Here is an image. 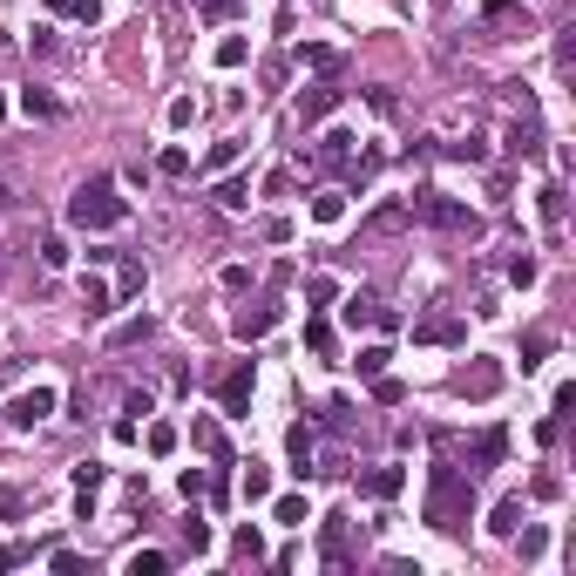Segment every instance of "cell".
<instances>
[{
	"label": "cell",
	"mask_w": 576,
	"mask_h": 576,
	"mask_svg": "<svg viewBox=\"0 0 576 576\" xmlns=\"http://www.w3.org/2000/svg\"><path fill=\"white\" fill-rule=\"evenodd\" d=\"M468 455H475V468H502V455H509V427H481Z\"/></svg>",
	"instance_id": "14"
},
{
	"label": "cell",
	"mask_w": 576,
	"mask_h": 576,
	"mask_svg": "<svg viewBox=\"0 0 576 576\" xmlns=\"http://www.w3.org/2000/svg\"><path fill=\"white\" fill-rule=\"evenodd\" d=\"M191 441H197V455H204V461H217V468L230 461V441H224V427H217L211 414H197V421H191Z\"/></svg>",
	"instance_id": "12"
},
{
	"label": "cell",
	"mask_w": 576,
	"mask_h": 576,
	"mask_svg": "<svg viewBox=\"0 0 576 576\" xmlns=\"http://www.w3.org/2000/svg\"><path fill=\"white\" fill-rule=\"evenodd\" d=\"M163 570H170L163 549H136V557H129V576H163Z\"/></svg>",
	"instance_id": "28"
},
{
	"label": "cell",
	"mask_w": 576,
	"mask_h": 576,
	"mask_svg": "<svg viewBox=\"0 0 576 576\" xmlns=\"http://www.w3.org/2000/svg\"><path fill=\"white\" fill-rule=\"evenodd\" d=\"M441 156H455V163H488V150H481L475 136H468V143H441Z\"/></svg>",
	"instance_id": "33"
},
{
	"label": "cell",
	"mask_w": 576,
	"mask_h": 576,
	"mask_svg": "<svg viewBox=\"0 0 576 576\" xmlns=\"http://www.w3.org/2000/svg\"><path fill=\"white\" fill-rule=\"evenodd\" d=\"M251 386H258V366L237 360L224 380H217V407H224V414H245V407H251Z\"/></svg>",
	"instance_id": "5"
},
{
	"label": "cell",
	"mask_w": 576,
	"mask_h": 576,
	"mask_svg": "<svg viewBox=\"0 0 576 576\" xmlns=\"http://www.w3.org/2000/svg\"><path fill=\"white\" fill-rule=\"evenodd\" d=\"M237 488H245V502H265L271 495V468L265 461H245V481H237Z\"/></svg>",
	"instance_id": "21"
},
{
	"label": "cell",
	"mask_w": 576,
	"mask_h": 576,
	"mask_svg": "<svg viewBox=\"0 0 576 576\" xmlns=\"http://www.w3.org/2000/svg\"><path fill=\"white\" fill-rule=\"evenodd\" d=\"M129 217V197H115V176H89L68 197V230H115Z\"/></svg>",
	"instance_id": "2"
},
{
	"label": "cell",
	"mask_w": 576,
	"mask_h": 576,
	"mask_svg": "<svg viewBox=\"0 0 576 576\" xmlns=\"http://www.w3.org/2000/svg\"><path fill=\"white\" fill-rule=\"evenodd\" d=\"M68 258H75V251H68V237H48V245H41V265H48V271H61Z\"/></svg>",
	"instance_id": "37"
},
{
	"label": "cell",
	"mask_w": 576,
	"mask_h": 576,
	"mask_svg": "<svg viewBox=\"0 0 576 576\" xmlns=\"http://www.w3.org/2000/svg\"><path fill=\"white\" fill-rule=\"evenodd\" d=\"M48 7H68V0H48Z\"/></svg>",
	"instance_id": "52"
},
{
	"label": "cell",
	"mask_w": 576,
	"mask_h": 576,
	"mask_svg": "<svg viewBox=\"0 0 576 576\" xmlns=\"http://www.w3.org/2000/svg\"><path fill=\"white\" fill-rule=\"evenodd\" d=\"M339 96H346V89H332V75H319L306 96H299V122H306V129H312V122H326V115L339 109Z\"/></svg>",
	"instance_id": "8"
},
{
	"label": "cell",
	"mask_w": 576,
	"mask_h": 576,
	"mask_svg": "<svg viewBox=\"0 0 576 576\" xmlns=\"http://www.w3.org/2000/svg\"><path fill=\"white\" fill-rule=\"evenodd\" d=\"M237 557H265V536H258L251 522H245V529H237Z\"/></svg>",
	"instance_id": "44"
},
{
	"label": "cell",
	"mask_w": 576,
	"mask_h": 576,
	"mask_svg": "<svg viewBox=\"0 0 576 576\" xmlns=\"http://www.w3.org/2000/svg\"><path fill=\"white\" fill-rule=\"evenodd\" d=\"M230 163H237V143H217V150H211V163H204V170H230Z\"/></svg>",
	"instance_id": "49"
},
{
	"label": "cell",
	"mask_w": 576,
	"mask_h": 576,
	"mask_svg": "<svg viewBox=\"0 0 576 576\" xmlns=\"http://www.w3.org/2000/svg\"><path fill=\"white\" fill-rule=\"evenodd\" d=\"M366 386H373V401H380V407H401V401H407V386L386 380V373H380V380H366Z\"/></svg>",
	"instance_id": "35"
},
{
	"label": "cell",
	"mask_w": 576,
	"mask_h": 576,
	"mask_svg": "<svg viewBox=\"0 0 576 576\" xmlns=\"http://www.w3.org/2000/svg\"><path fill=\"white\" fill-rule=\"evenodd\" d=\"M414 339H421V346H461V339H468V319L434 312V319H421V326H414Z\"/></svg>",
	"instance_id": "11"
},
{
	"label": "cell",
	"mask_w": 576,
	"mask_h": 576,
	"mask_svg": "<svg viewBox=\"0 0 576 576\" xmlns=\"http://www.w3.org/2000/svg\"><path fill=\"white\" fill-rule=\"evenodd\" d=\"M285 455H292V475L306 481L312 468H319V434H312L306 421H299V427H285Z\"/></svg>",
	"instance_id": "10"
},
{
	"label": "cell",
	"mask_w": 576,
	"mask_h": 576,
	"mask_svg": "<svg viewBox=\"0 0 576 576\" xmlns=\"http://www.w3.org/2000/svg\"><path fill=\"white\" fill-rule=\"evenodd\" d=\"M0 516H7V522L27 516V488H0Z\"/></svg>",
	"instance_id": "39"
},
{
	"label": "cell",
	"mask_w": 576,
	"mask_h": 576,
	"mask_svg": "<svg viewBox=\"0 0 576 576\" xmlns=\"http://www.w3.org/2000/svg\"><path fill=\"white\" fill-rule=\"evenodd\" d=\"M191 7H197L204 20H230V14H237V0H191Z\"/></svg>",
	"instance_id": "40"
},
{
	"label": "cell",
	"mask_w": 576,
	"mask_h": 576,
	"mask_svg": "<svg viewBox=\"0 0 576 576\" xmlns=\"http://www.w3.org/2000/svg\"><path fill=\"white\" fill-rule=\"evenodd\" d=\"M386 360H393V346H360V360H353V366H360V380H380Z\"/></svg>",
	"instance_id": "24"
},
{
	"label": "cell",
	"mask_w": 576,
	"mask_h": 576,
	"mask_svg": "<svg viewBox=\"0 0 576 576\" xmlns=\"http://www.w3.org/2000/svg\"><path fill=\"white\" fill-rule=\"evenodd\" d=\"M271 326H278V306H245L237 319H230V332H237V339H265Z\"/></svg>",
	"instance_id": "13"
},
{
	"label": "cell",
	"mask_w": 576,
	"mask_h": 576,
	"mask_svg": "<svg viewBox=\"0 0 576 576\" xmlns=\"http://www.w3.org/2000/svg\"><path fill=\"white\" fill-rule=\"evenodd\" d=\"M0 115H7V96H0Z\"/></svg>",
	"instance_id": "53"
},
{
	"label": "cell",
	"mask_w": 576,
	"mask_h": 576,
	"mask_svg": "<svg viewBox=\"0 0 576 576\" xmlns=\"http://www.w3.org/2000/svg\"><path fill=\"white\" fill-rule=\"evenodd\" d=\"M495 536H516L522 529V502H495V522H488Z\"/></svg>",
	"instance_id": "30"
},
{
	"label": "cell",
	"mask_w": 576,
	"mask_h": 576,
	"mask_svg": "<svg viewBox=\"0 0 576 576\" xmlns=\"http://www.w3.org/2000/svg\"><path fill=\"white\" fill-rule=\"evenodd\" d=\"M82 306H89V319H109V312H115V292L102 285V278H82Z\"/></svg>",
	"instance_id": "17"
},
{
	"label": "cell",
	"mask_w": 576,
	"mask_h": 576,
	"mask_svg": "<svg viewBox=\"0 0 576 576\" xmlns=\"http://www.w3.org/2000/svg\"><path fill=\"white\" fill-rule=\"evenodd\" d=\"M217 204H224V211H245L251 204V176H224V183H217Z\"/></svg>",
	"instance_id": "23"
},
{
	"label": "cell",
	"mask_w": 576,
	"mask_h": 576,
	"mask_svg": "<svg viewBox=\"0 0 576 576\" xmlns=\"http://www.w3.org/2000/svg\"><path fill=\"white\" fill-rule=\"evenodd\" d=\"M401 224H414V217H407V204H380V211L366 217V230H373V237H380V230H401Z\"/></svg>",
	"instance_id": "25"
},
{
	"label": "cell",
	"mask_w": 576,
	"mask_h": 576,
	"mask_svg": "<svg viewBox=\"0 0 576 576\" xmlns=\"http://www.w3.org/2000/svg\"><path fill=\"white\" fill-rule=\"evenodd\" d=\"M306 353H319V360L332 353V326L326 319H306Z\"/></svg>",
	"instance_id": "31"
},
{
	"label": "cell",
	"mask_w": 576,
	"mask_h": 576,
	"mask_svg": "<svg viewBox=\"0 0 576 576\" xmlns=\"http://www.w3.org/2000/svg\"><path fill=\"white\" fill-rule=\"evenodd\" d=\"M373 312H380V299H373V292H353V299L339 306V319H346L353 332H360V326H373Z\"/></svg>",
	"instance_id": "15"
},
{
	"label": "cell",
	"mask_w": 576,
	"mask_h": 576,
	"mask_svg": "<svg viewBox=\"0 0 576 576\" xmlns=\"http://www.w3.org/2000/svg\"><path fill=\"white\" fill-rule=\"evenodd\" d=\"M75 488H89V495L102 488V468H96V461H82V468H75Z\"/></svg>",
	"instance_id": "47"
},
{
	"label": "cell",
	"mask_w": 576,
	"mask_h": 576,
	"mask_svg": "<svg viewBox=\"0 0 576 576\" xmlns=\"http://www.w3.org/2000/svg\"><path fill=\"white\" fill-rule=\"evenodd\" d=\"M401 488H407V468H401V461H380V468H366V475H360V495H373V502H393Z\"/></svg>",
	"instance_id": "9"
},
{
	"label": "cell",
	"mask_w": 576,
	"mask_h": 576,
	"mask_svg": "<svg viewBox=\"0 0 576 576\" xmlns=\"http://www.w3.org/2000/svg\"><path fill=\"white\" fill-rule=\"evenodd\" d=\"M20 115H41V122H55L61 102L48 96V89H35V82H27V89H20Z\"/></svg>",
	"instance_id": "16"
},
{
	"label": "cell",
	"mask_w": 576,
	"mask_h": 576,
	"mask_svg": "<svg viewBox=\"0 0 576 576\" xmlns=\"http://www.w3.org/2000/svg\"><path fill=\"white\" fill-rule=\"evenodd\" d=\"M191 122H197V102L176 96V102H170V129H191Z\"/></svg>",
	"instance_id": "42"
},
{
	"label": "cell",
	"mask_w": 576,
	"mask_h": 576,
	"mask_svg": "<svg viewBox=\"0 0 576 576\" xmlns=\"http://www.w3.org/2000/svg\"><path fill=\"white\" fill-rule=\"evenodd\" d=\"M312 217H319V224H339L346 217V191H319L312 197Z\"/></svg>",
	"instance_id": "26"
},
{
	"label": "cell",
	"mask_w": 576,
	"mask_h": 576,
	"mask_svg": "<svg viewBox=\"0 0 576 576\" xmlns=\"http://www.w3.org/2000/svg\"><path fill=\"white\" fill-rule=\"evenodd\" d=\"M245 55H251L245 35H224V41H217V68H245Z\"/></svg>",
	"instance_id": "29"
},
{
	"label": "cell",
	"mask_w": 576,
	"mask_h": 576,
	"mask_svg": "<svg viewBox=\"0 0 576 576\" xmlns=\"http://www.w3.org/2000/svg\"><path fill=\"white\" fill-rule=\"evenodd\" d=\"M306 299H312V306H332V299H339V285H332V278H306Z\"/></svg>",
	"instance_id": "41"
},
{
	"label": "cell",
	"mask_w": 576,
	"mask_h": 576,
	"mask_svg": "<svg viewBox=\"0 0 576 576\" xmlns=\"http://www.w3.org/2000/svg\"><path fill=\"white\" fill-rule=\"evenodd\" d=\"M319 557H326V570H346V563H353V529H346V516L319 522Z\"/></svg>",
	"instance_id": "6"
},
{
	"label": "cell",
	"mask_w": 576,
	"mask_h": 576,
	"mask_svg": "<svg viewBox=\"0 0 576 576\" xmlns=\"http://www.w3.org/2000/svg\"><path fill=\"white\" fill-rule=\"evenodd\" d=\"M441 536H455V529H468V516H475V481L461 475L455 461H434V475H427V509H421Z\"/></svg>",
	"instance_id": "1"
},
{
	"label": "cell",
	"mask_w": 576,
	"mask_h": 576,
	"mask_svg": "<svg viewBox=\"0 0 576 576\" xmlns=\"http://www.w3.org/2000/svg\"><path fill=\"white\" fill-rule=\"evenodd\" d=\"M20 563H35V549H27V542H0V576L20 570Z\"/></svg>",
	"instance_id": "36"
},
{
	"label": "cell",
	"mask_w": 576,
	"mask_h": 576,
	"mask_svg": "<svg viewBox=\"0 0 576 576\" xmlns=\"http://www.w3.org/2000/svg\"><path fill=\"white\" fill-rule=\"evenodd\" d=\"M509 278L516 285H536V258H509Z\"/></svg>",
	"instance_id": "46"
},
{
	"label": "cell",
	"mask_w": 576,
	"mask_h": 576,
	"mask_svg": "<svg viewBox=\"0 0 576 576\" xmlns=\"http://www.w3.org/2000/svg\"><path fill=\"white\" fill-rule=\"evenodd\" d=\"M299 61H306L312 75H339L346 61H339V48H299Z\"/></svg>",
	"instance_id": "22"
},
{
	"label": "cell",
	"mask_w": 576,
	"mask_h": 576,
	"mask_svg": "<svg viewBox=\"0 0 576 576\" xmlns=\"http://www.w3.org/2000/svg\"><path fill=\"white\" fill-rule=\"evenodd\" d=\"M0 204H14V183H7V176H0Z\"/></svg>",
	"instance_id": "51"
},
{
	"label": "cell",
	"mask_w": 576,
	"mask_h": 576,
	"mask_svg": "<svg viewBox=\"0 0 576 576\" xmlns=\"http://www.w3.org/2000/svg\"><path fill=\"white\" fill-rule=\"evenodd\" d=\"M143 441H150V455H170V448H176V427H170V421H156Z\"/></svg>",
	"instance_id": "38"
},
{
	"label": "cell",
	"mask_w": 576,
	"mask_h": 576,
	"mask_svg": "<svg viewBox=\"0 0 576 576\" xmlns=\"http://www.w3.org/2000/svg\"><path fill=\"white\" fill-rule=\"evenodd\" d=\"M156 170H163V176H191V150H176V143H170V150L156 156Z\"/></svg>",
	"instance_id": "32"
},
{
	"label": "cell",
	"mask_w": 576,
	"mask_h": 576,
	"mask_svg": "<svg viewBox=\"0 0 576 576\" xmlns=\"http://www.w3.org/2000/svg\"><path fill=\"white\" fill-rule=\"evenodd\" d=\"M68 14H75V20H89V27H96V20H102V0H68Z\"/></svg>",
	"instance_id": "48"
},
{
	"label": "cell",
	"mask_w": 576,
	"mask_h": 576,
	"mask_svg": "<svg viewBox=\"0 0 576 576\" xmlns=\"http://www.w3.org/2000/svg\"><path fill=\"white\" fill-rule=\"evenodd\" d=\"M461 401H495L502 393V366L495 360H475V366H461Z\"/></svg>",
	"instance_id": "7"
},
{
	"label": "cell",
	"mask_w": 576,
	"mask_h": 576,
	"mask_svg": "<svg viewBox=\"0 0 576 576\" xmlns=\"http://www.w3.org/2000/svg\"><path fill=\"white\" fill-rule=\"evenodd\" d=\"M143 339H156V319L143 312V319H122V326L109 332V346H143Z\"/></svg>",
	"instance_id": "18"
},
{
	"label": "cell",
	"mask_w": 576,
	"mask_h": 576,
	"mask_svg": "<svg viewBox=\"0 0 576 576\" xmlns=\"http://www.w3.org/2000/svg\"><path fill=\"white\" fill-rule=\"evenodd\" d=\"M407 217H414V224H434V230L481 237V211H468V204H461V197H448V191H414V197H407Z\"/></svg>",
	"instance_id": "3"
},
{
	"label": "cell",
	"mask_w": 576,
	"mask_h": 576,
	"mask_svg": "<svg viewBox=\"0 0 576 576\" xmlns=\"http://www.w3.org/2000/svg\"><path fill=\"white\" fill-rule=\"evenodd\" d=\"M129 292H143V265H136V258H122V299H129Z\"/></svg>",
	"instance_id": "50"
},
{
	"label": "cell",
	"mask_w": 576,
	"mask_h": 576,
	"mask_svg": "<svg viewBox=\"0 0 576 576\" xmlns=\"http://www.w3.org/2000/svg\"><path fill=\"white\" fill-rule=\"evenodd\" d=\"M48 414H55V386H27V393L7 401V427H20V434H35Z\"/></svg>",
	"instance_id": "4"
},
{
	"label": "cell",
	"mask_w": 576,
	"mask_h": 576,
	"mask_svg": "<svg viewBox=\"0 0 576 576\" xmlns=\"http://www.w3.org/2000/svg\"><path fill=\"white\" fill-rule=\"evenodd\" d=\"M326 427H339V434H346V427H353V401H326Z\"/></svg>",
	"instance_id": "43"
},
{
	"label": "cell",
	"mask_w": 576,
	"mask_h": 576,
	"mask_svg": "<svg viewBox=\"0 0 576 576\" xmlns=\"http://www.w3.org/2000/svg\"><path fill=\"white\" fill-rule=\"evenodd\" d=\"M516 549H522V563H536L542 549H549V529H542V522H522V529H516Z\"/></svg>",
	"instance_id": "19"
},
{
	"label": "cell",
	"mask_w": 576,
	"mask_h": 576,
	"mask_svg": "<svg viewBox=\"0 0 576 576\" xmlns=\"http://www.w3.org/2000/svg\"><path fill=\"white\" fill-rule=\"evenodd\" d=\"M258 237H265V245H285L292 224H285V217H265V224H258Z\"/></svg>",
	"instance_id": "45"
},
{
	"label": "cell",
	"mask_w": 576,
	"mask_h": 576,
	"mask_svg": "<svg viewBox=\"0 0 576 576\" xmlns=\"http://www.w3.org/2000/svg\"><path fill=\"white\" fill-rule=\"evenodd\" d=\"M549 353H557V339H549V332H529V339H522V373H529V366H542Z\"/></svg>",
	"instance_id": "27"
},
{
	"label": "cell",
	"mask_w": 576,
	"mask_h": 576,
	"mask_svg": "<svg viewBox=\"0 0 576 576\" xmlns=\"http://www.w3.org/2000/svg\"><path fill=\"white\" fill-rule=\"evenodd\" d=\"M271 522H292V529H306V522H312L306 495H278V502H271Z\"/></svg>",
	"instance_id": "20"
},
{
	"label": "cell",
	"mask_w": 576,
	"mask_h": 576,
	"mask_svg": "<svg viewBox=\"0 0 576 576\" xmlns=\"http://www.w3.org/2000/svg\"><path fill=\"white\" fill-rule=\"evenodd\" d=\"M542 224L563 230V183H549V191H542Z\"/></svg>",
	"instance_id": "34"
}]
</instances>
